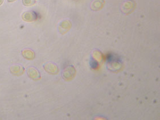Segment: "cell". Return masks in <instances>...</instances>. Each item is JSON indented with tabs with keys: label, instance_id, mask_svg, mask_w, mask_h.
Returning a JSON list of instances; mask_svg holds the SVG:
<instances>
[{
	"label": "cell",
	"instance_id": "1",
	"mask_svg": "<svg viewBox=\"0 0 160 120\" xmlns=\"http://www.w3.org/2000/svg\"><path fill=\"white\" fill-rule=\"evenodd\" d=\"M135 2L132 0H128L125 1L122 3L121 7V10L122 13L128 14L133 12V10L135 9Z\"/></svg>",
	"mask_w": 160,
	"mask_h": 120
},
{
	"label": "cell",
	"instance_id": "2",
	"mask_svg": "<svg viewBox=\"0 0 160 120\" xmlns=\"http://www.w3.org/2000/svg\"><path fill=\"white\" fill-rule=\"evenodd\" d=\"M10 71L14 75L21 76L25 72V68L23 67L19 64H14L10 67Z\"/></svg>",
	"mask_w": 160,
	"mask_h": 120
},
{
	"label": "cell",
	"instance_id": "3",
	"mask_svg": "<svg viewBox=\"0 0 160 120\" xmlns=\"http://www.w3.org/2000/svg\"><path fill=\"white\" fill-rule=\"evenodd\" d=\"M22 18L26 22H33L37 19V16L35 12L28 11L23 13Z\"/></svg>",
	"mask_w": 160,
	"mask_h": 120
},
{
	"label": "cell",
	"instance_id": "4",
	"mask_svg": "<svg viewBox=\"0 0 160 120\" xmlns=\"http://www.w3.org/2000/svg\"><path fill=\"white\" fill-rule=\"evenodd\" d=\"M71 26V25L70 21H68L66 20L63 21L61 22L60 25L59 26V31L62 34H65L66 32H67L68 30H69V29L70 28Z\"/></svg>",
	"mask_w": 160,
	"mask_h": 120
},
{
	"label": "cell",
	"instance_id": "5",
	"mask_svg": "<svg viewBox=\"0 0 160 120\" xmlns=\"http://www.w3.org/2000/svg\"><path fill=\"white\" fill-rule=\"evenodd\" d=\"M28 74L29 77L34 80L40 79V75L38 71L33 67H30L28 69Z\"/></svg>",
	"mask_w": 160,
	"mask_h": 120
},
{
	"label": "cell",
	"instance_id": "6",
	"mask_svg": "<svg viewBox=\"0 0 160 120\" xmlns=\"http://www.w3.org/2000/svg\"><path fill=\"white\" fill-rule=\"evenodd\" d=\"M104 3L105 2L104 0H95L91 4V9L95 11L99 10L102 9Z\"/></svg>",
	"mask_w": 160,
	"mask_h": 120
},
{
	"label": "cell",
	"instance_id": "7",
	"mask_svg": "<svg viewBox=\"0 0 160 120\" xmlns=\"http://www.w3.org/2000/svg\"><path fill=\"white\" fill-rule=\"evenodd\" d=\"M22 55L28 60H32L35 58L34 52L30 49H25L22 51Z\"/></svg>",
	"mask_w": 160,
	"mask_h": 120
},
{
	"label": "cell",
	"instance_id": "8",
	"mask_svg": "<svg viewBox=\"0 0 160 120\" xmlns=\"http://www.w3.org/2000/svg\"><path fill=\"white\" fill-rule=\"evenodd\" d=\"M44 68L45 70L50 73H55L58 71L57 66L55 64L51 63L45 64L44 65Z\"/></svg>",
	"mask_w": 160,
	"mask_h": 120
},
{
	"label": "cell",
	"instance_id": "9",
	"mask_svg": "<svg viewBox=\"0 0 160 120\" xmlns=\"http://www.w3.org/2000/svg\"><path fill=\"white\" fill-rule=\"evenodd\" d=\"M35 3H36L35 0H22L23 5L26 7L32 6L35 5Z\"/></svg>",
	"mask_w": 160,
	"mask_h": 120
},
{
	"label": "cell",
	"instance_id": "10",
	"mask_svg": "<svg viewBox=\"0 0 160 120\" xmlns=\"http://www.w3.org/2000/svg\"><path fill=\"white\" fill-rule=\"evenodd\" d=\"M90 66L93 69H96L98 67V63L96 60L92 59L90 62Z\"/></svg>",
	"mask_w": 160,
	"mask_h": 120
},
{
	"label": "cell",
	"instance_id": "11",
	"mask_svg": "<svg viewBox=\"0 0 160 120\" xmlns=\"http://www.w3.org/2000/svg\"><path fill=\"white\" fill-rule=\"evenodd\" d=\"M7 1H8V2H14V1H16L17 0H7Z\"/></svg>",
	"mask_w": 160,
	"mask_h": 120
},
{
	"label": "cell",
	"instance_id": "12",
	"mask_svg": "<svg viewBox=\"0 0 160 120\" xmlns=\"http://www.w3.org/2000/svg\"><path fill=\"white\" fill-rule=\"evenodd\" d=\"M3 0H0V6L3 3Z\"/></svg>",
	"mask_w": 160,
	"mask_h": 120
}]
</instances>
